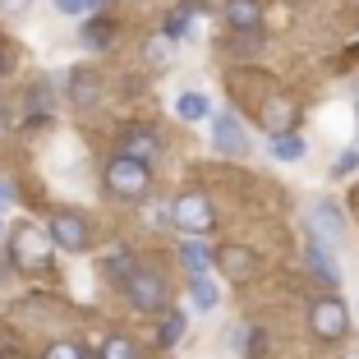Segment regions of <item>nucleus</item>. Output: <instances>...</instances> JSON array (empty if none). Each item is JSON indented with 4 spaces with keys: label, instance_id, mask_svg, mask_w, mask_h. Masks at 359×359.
Here are the masks:
<instances>
[{
    "label": "nucleus",
    "instance_id": "4468645a",
    "mask_svg": "<svg viewBox=\"0 0 359 359\" xmlns=\"http://www.w3.org/2000/svg\"><path fill=\"white\" fill-rule=\"evenodd\" d=\"M129 157H138V161H152L161 152V138L152 134V129H134V134H129Z\"/></svg>",
    "mask_w": 359,
    "mask_h": 359
},
{
    "label": "nucleus",
    "instance_id": "4be33fe9",
    "mask_svg": "<svg viewBox=\"0 0 359 359\" xmlns=\"http://www.w3.org/2000/svg\"><path fill=\"white\" fill-rule=\"evenodd\" d=\"M42 359H83V350H79V341H51Z\"/></svg>",
    "mask_w": 359,
    "mask_h": 359
},
{
    "label": "nucleus",
    "instance_id": "bb28decb",
    "mask_svg": "<svg viewBox=\"0 0 359 359\" xmlns=\"http://www.w3.org/2000/svg\"><path fill=\"white\" fill-rule=\"evenodd\" d=\"M14 69V51H10V42H0V79Z\"/></svg>",
    "mask_w": 359,
    "mask_h": 359
},
{
    "label": "nucleus",
    "instance_id": "423d86ee",
    "mask_svg": "<svg viewBox=\"0 0 359 359\" xmlns=\"http://www.w3.org/2000/svg\"><path fill=\"white\" fill-rule=\"evenodd\" d=\"M309 332H313L318 341H341L350 332V313L341 299H318L313 309H309Z\"/></svg>",
    "mask_w": 359,
    "mask_h": 359
},
{
    "label": "nucleus",
    "instance_id": "c85d7f7f",
    "mask_svg": "<svg viewBox=\"0 0 359 359\" xmlns=\"http://www.w3.org/2000/svg\"><path fill=\"white\" fill-rule=\"evenodd\" d=\"M0 235H5V222H0Z\"/></svg>",
    "mask_w": 359,
    "mask_h": 359
},
{
    "label": "nucleus",
    "instance_id": "b1692460",
    "mask_svg": "<svg viewBox=\"0 0 359 359\" xmlns=\"http://www.w3.org/2000/svg\"><path fill=\"white\" fill-rule=\"evenodd\" d=\"M106 0H55V10L60 14H93V10H102Z\"/></svg>",
    "mask_w": 359,
    "mask_h": 359
},
{
    "label": "nucleus",
    "instance_id": "a878e982",
    "mask_svg": "<svg viewBox=\"0 0 359 359\" xmlns=\"http://www.w3.org/2000/svg\"><path fill=\"white\" fill-rule=\"evenodd\" d=\"M14 198H19V194H14V180H10V175H0V212H10Z\"/></svg>",
    "mask_w": 359,
    "mask_h": 359
},
{
    "label": "nucleus",
    "instance_id": "393cba45",
    "mask_svg": "<svg viewBox=\"0 0 359 359\" xmlns=\"http://www.w3.org/2000/svg\"><path fill=\"white\" fill-rule=\"evenodd\" d=\"M355 166H359V148H346V152L337 157V166H332V175H350Z\"/></svg>",
    "mask_w": 359,
    "mask_h": 359
},
{
    "label": "nucleus",
    "instance_id": "412c9836",
    "mask_svg": "<svg viewBox=\"0 0 359 359\" xmlns=\"http://www.w3.org/2000/svg\"><path fill=\"white\" fill-rule=\"evenodd\" d=\"M184 313H166L161 318V346H180V337H184Z\"/></svg>",
    "mask_w": 359,
    "mask_h": 359
},
{
    "label": "nucleus",
    "instance_id": "20e7f679",
    "mask_svg": "<svg viewBox=\"0 0 359 359\" xmlns=\"http://www.w3.org/2000/svg\"><path fill=\"white\" fill-rule=\"evenodd\" d=\"M120 285H125V295H129V304H134V309H157L161 299H166V281H161L157 267L134 263V272H129Z\"/></svg>",
    "mask_w": 359,
    "mask_h": 359
},
{
    "label": "nucleus",
    "instance_id": "ddd939ff",
    "mask_svg": "<svg viewBox=\"0 0 359 359\" xmlns=\"http://www.w3.org/2000/svg\"><path fill=\"white\" fill-rule=\"evenodd\" d=\"M309 267H313L323 281H332L337 285L341 281V267H337V258H332V249H323V244H309Z\"/></svg>",
    "mask_w": 359,
    "mask_h": 359
},
{
    "label": "nucleus",
    "instance_id": "f03ea898",
    "mask_svg": "<svg viewBox=\"0 0 359 359\" xmlns=\"http://www.w3.org/2000/svg\"><path fill=\"white\" fill-rule=\"evenodd\" d=\"M170 222H175V231L189 235V240H203V235H212V226H217V208H212L208 194L189 189V194H180V198L170 203Z\"/></svg>",
    "mask_w": 359,
    "mask_h": 359
},
{
    "label": "nucleus",
    "instance_id": "f8f14e48",
    "mask_svg": "<svg viewBox=\"0 0 359 359\" xmlns=\"http://www.w3.org/2000/svg\"><path fill=\"white\" fill-rule=\"evenodd\" d=\"M189 299H194V309L212 313V309L222 304V290H217V281H212V276H189Z\"/></svg>",
    "mask_w": 359,
    "mask_h": 359
},
{
    "label": "nucleus",
    "instance_id": "9b49d317",
    "mask_svg": "<svg viewBox=\"0 0 359 359\" xmlns=\"http://www.w3.org/2000/svg\"><path fill=\"white\" fill-rule=\"evenodd\" d=\"M258 19H263V5L258 0H226V23L235 32H254Z\"/></svg>",
    "mask_w": 359,
    "mask_h": 359
},
{
    "label": "nucleus",
    "instance_id": "aec40b11",
    "mask_svg": "<svg viewBox=\"0 0 359 359\" xmlns=\"http://www.w3.org/2000/svg\"><path fill=\"white\" fill-rule=\"evenodd\" d=\"M102 359H138V346L129 337H106L102 341Z\"/></svg>",
    "mask_w": 359,
    "mask_h": 359
},
{
    "label": "nucleus",
    "instance_id": "cd10ccee",
    "mask_svg": "<svg viewBox=\"0 0 359 359\" xmlns=\"http://www.w3.org/2000/svg\"><path fill=\"white\" fill-rule=\"evenodd\" d=\"M28 5H32V0H0V10H5V14H23Z\"/></svg>",
    "mask_w": 359,
    "mask_h": 359
},
{
    "label": "nucleus",
    "instance_id": "1a4fd4ad",
    "mask_svg": "<svg viewBox=\"0 0 359 359\" xmlns=\"http://www.w3.org/2000/svg\"><path fill=\"white\" fill-rule=\"evenodd\" d=\"M258 120H263V129H272V138L276 134H295V102L290 97H267L263 102V111H258Z\"/></svg>",
    "mask_w": 359,
    "mask_h": 359
},
{
    "label": "nucleus",
    "instance_id": "39448f33",
    "mask_svg": "<svg viewBox=\"0 0 359 359\" xmlns=\"http://www.w3.org/2000/svg\"><path fill=\"white\" fill-rule=\"evenodd\" d=\"M309 231H313L318 240H327V244L346 240V212H341V203L327 198V194L309 203Z\"/></svg>",
    "mask_w": 359,
    "mask_h": 359
},
{
    "label": "nucleus",
    "instance_id": "2eb2a0df",
    "mask_svg": "<svg viewBox=\"0 0 359 359\" xmlns=\"http://www.w3.org/2000/svg\"><path fill=\"white\" fill-rule=\"evenodd\" d=\"M194 14H203V0H184V5L170 14V19H166V37H189Z\"/></svg>",
    "mask_w": 359,
    "mask_h": 359
},
{
    "label": "nucleus",
    "instance_id": "6e6552de",
    "mask_svg": "<svg viewBox=\"0 0 359 359\" xmlns=\"http://www.w3.org/2000/svg\"><path fill=\"white\" fill-rule=\"evenodd\" d=\"M212 120V148L222 152V157H240L244 148H249V134H244V125L231 116V111H217Z\"/></svg>",
    "mask_w": 359,
    "mask_h": 359
},
{
    "label": "nucleus",
    "instance_id": "a211bd4d",
    "mask_svg": "<svg viewBox=\"0 0 359 359\" xmlns=\"http://www.w3.org/2000/svg\"><path fill=\"white\" fill-rule=\"evenodd\" d=\"M180 258H184V263H189V276H208V249H203L198 240L180 244Z\"/></svg>",
    "mask_w": 359,
    "mask_h": 359
},
{
    "label": "nucleus",
    "instance_id": "f257e3e1",
    "mask_svg": "<svg viewBox=\"0 0 359 359\" xmlns=\"http://www.w3.org/2000/svg\"><path fill=\"white\" fill-rule=\"evenodd\" d=\"M51 254H55V244L42 226H19V231L10 235V263L23 267V272H46V267H51Z\"/></svg>",
    "mask_w": 359,
    "mask_h": 359
},
{
    "label": "nucleus",
    "instance_id": "9d476101",
    "mask_svg": "<svg viewBox=\"0 0 359 359\" xmlns=\"http://www.w3.org/2000/svg\"><path fill=\"white\" fill-rule=\"evenodd\" d=\"M217 263L226 267V276L244 281V276L258 267V258H254V249H244V244H222V249H217Z\"/></svg>",
    "mask_w": 359,
    "mask_h": 359
},
{
    "label": "nucleus",
    "instance_id": "5701e85b",
    "mask_svg": "<svg viewBox=\"0 0 359 359\" xmlns=\"http://www.w3.org/2000/svg\"><path fill=\"white\" fill-rule=\"evenodd\" d=\"M74 97H79V102H93V97H97V79L93 74H88V69H79V74H74Z\"/></svg>",
    "mask_w": 359,
    "mask_h": 359
},
{
    "label": "nucleus",
    "instance_id": "f3484780",
    "mask_svg": "<svg viewBox=\"0 0 359 359\" xmlns=\"http://www.w3.org/2000/svg\"><path fill=\"white\" fill-rule=\"evenodd\" d=\"M272 157L276 161H299L304 157V138L299 134H276L272 138Z\"/></svg>",
    "mask_w": 359,
    "mask_h": 359
},
{
    "label": "nucleus",
    "instance_id": "7ed1b4c3",
    "mask_svg": "<svg viewBox=\"0 0 359 359\" xmlns=\"http://www.w3.org/2000/svg\"><path fill=\"white\" fill-rule=\"evenodd\" d=\"M148 184H152L148 161L129 157V152L106 161V189L116 194V198H148Z\"/></svg>",
    "mask_w": 359,
    "mask_h": 359
},
{
    "label": "nucleus",
    "instance_id": "dca6fc26",
    "mask_svg": "<svg viewBox=\"0 0 359 359\" xmlns=\"http://www.w3.org/2000/svg\"><path fill=\"white\" fill-rule=\"evenodd\" d=\"M175 116L180 120H208L212 106H208V97H203V93H180L175 97Z\"/></svg>",
    "mask_w": 359,
    "mask_h": 359
},
{
    "label": "nucleus",
    "instance_id": "6ab92c4d",
    "mask_svg": "<svg viewBox=\"0 0 359 359\" xmlns=\"http://www.w3.org/2000/svg\"><path fill=\"white\" fill-rule=\"evenodd\" d=\"M111 37H116V28H111L106 19H88V28H83V46H93V51H102V46L111 42Z\"/></svg>",
    "mask_w": 359,
    "mask_h": 359
},
{
    "label": "nucleus",
    "instance_id": "0eeeda50",
    "mask_svg": "<svg viewBox=\"0 0 359 359\" xmlns=\"http://www.w3.org/2000/svg\"><path fill=\"white\" fill-rule=\"evenodd\" d=\"M46 235H51V244L55 249H65V254H83L88 249V222L79 217V212H55L51 217V226H46Z\"/></svg>",
    "mask_w": 359,
    "mask_h": 359
}]
</instances>
